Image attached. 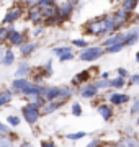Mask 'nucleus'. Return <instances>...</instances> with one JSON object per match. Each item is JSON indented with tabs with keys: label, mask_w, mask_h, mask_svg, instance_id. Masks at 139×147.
<instances>
[{
	"label": "nucleus",
	"mask_w": 139,
	"mask_h": 147,
	"mask_svg": "<svg viewBox=\"0 0 139 147\" xmlns=\"http://www.w3.org/2000/svg\"><path fill=\"white\" fill-rule=\"evenodd\" d=\"M22 111H23V118H25V121H26L28 124H34L39 119V116H41V113H39V105L34 100L31 103H26L22 108Z\"/></svg>",
	"instance_id": "obj_1"
},
{
	"label": "nucleus",
	"mask_w": 139,
	"mask_h": 147,
	"mask_svg": "<svg viewBox=\"0 0 139 147\" xmlns=\"http://www.w3.org/2000/svg\"><path fill=\"white\" fill-rule=\"evenodd\" d=\"M105 53V49L100 46H90V47H84L80 53V61H85V62H93L96 59H100Z\"/></svg>",
	"instance_id": "obj_2"
},
{
	"label": "nucleus",
	"mask_w": 139,
	"mask_h": 147,
	"mask_svg": "<svg viewBox=\"0 0 139 147\" xmlns=\"http://www.w3.org/2000/svg\"><path fill=\"white\" fill-rule=\"evenodd\" d=\"M85 28H87V33L93 34V36L105 34V20L103 18H95V20L88 21L85 25Z\"/></svg>",
	"instance_id": "obj_3"
},
{
	"label": "nucleus",
	"mask_w": 139,
	"mask_h": 147,
	"mask_svg": "<svg viewBox=\"0 0 139 147\" xmlns=\"http://www.w3.org/2000/svg\"><path fill=\"white\" fill-rule=\"evenodd\" d=\"M62 103H64V101H61V100L44 101V105L39 108V113H41V115H51V113H54V111H57L59 108L62 106Z\"/></svg>",
	"instance_id": "obj_4"
},
{
	"label": "nucleus",
	"mask_w": 139,
	"mask_h": 147,
	"mask_svg": "<svg viewBox=\"0 0 139 147\" xmlns=\"http://www.w3.org/2000/svg\"><path fill=\"white\" fill-rule=\"evenodd\" d=\"M22 15H23L22 8H11V10L8 11L5 16H3L2 23H3V25H7V23H8V25H11V23H15L16 20H20V18H22Z\"/></svg>",
	"instance_id": "obj_5"
},
{
	"label": "nucleus",
	"mask_w": 139,
	"mask_h": 147,
	"mask_svg": "<svg viewBox=\"0 0 139 147\" xmlns=\"http://www.w3.org/2000/svg\"><path fill=\"white\" fill-rule=\"evenodd\" d=\"M72 11H74V5H70L69 2H65V3H62L61 7H57V11H56V15H57L59 20L62 21V20H65V18H69Z\"/></svg>",
	"instance_id": "obj_6"
},
{
	"label": "nucleus",
	"mask_w": 139,
	"mask_h": 147,
	"mask_svg": "<svg viewBox=\"0 0 139 147\" xmlns=\"http://www.w3.org/2000/svg\"><path fill=\"white\" fill-rule=\"evenodd\" d=\"M96 92H98V88L95 87V84H85L84 82V85H82V88H80V96L82 98H93L96 95Z\"/></svg>",
	"instance_id": "obj_7"
},
{
	"label": "nucleus",
	"mask_w": 139,
	"mask_h": 147,
	"mask_svg": "<svg viewBox=\"0 0 139 147\" xmlns=\"http://www.w3.org/2000/svg\"><path fill=\"white\" fill-rule=\"evenodd\" d=\"M139 39V31H138V28H133L131 31L128 33H124L123 34V42H124V46H133V44H136Z\"/></svg>",
	"instance_id": "obj_8"
},
{
	"label": "nucleus",
	"mask_w": 139,
	"mask_h": 147,
	"mask_svg": "<svg viewBox=\"0 0 139 147\" xmlns=\"http://www.w3.org/2000/svg\"><path fill=\"white\" fill-rule=\"evenodd\" d=\"M57 93H59V87H43L41 96L44 98V101L57 100Z\"/></svg>",
	"instance_id": "obj_9"
},
{
	"label": "nucleus",
	"mask_w": 139,
	"mask_h": 147,
	"mask_svg": "<svg viewBox=\"0 0 139 147\" xmlns=\"http://www.w3.org/2000/svg\"><path fill=\"white\" fill-rule=\"evenodd\" d=\"M28 20L31 21V23H34V25H38L41 20H44L41 10H39L36 5H31V7H30V15H28Z\"/></svg>",
	"instance_id": "obj_10"
},
{
	"label": "nucleus",
	"mask_w": 139,
	"mask_h": 147,
	"mask_svg": "<svg viewBox=\"0 0 139 147\" xmlns=\"http://www.w3.org/2000/svg\"><path fill=\"white\" fill-rule=\"evenodd\" d=\"M7 39L10 41L11 46H20L22 42H25V34H23L22 31H15V30H13V31L8 34V38H7Z\"/></svg>",
	"instance_id": "obj_11"
},
{
	"label": "nucleus",
	"mask_w": 139,
	"mask_h": 147,
	"mask_svg": "<svg viewBox=\"0 0 139 147\" xmlns=\"http://www.w3.org/2000/svg\"><path fill=\"white\" fill-rule=\"evenodd\" d=\"M18 47H20V53H22L23 57H28L31 53H34V51H36L38 42H26V44H25V42H22Z\"/></svg>",
	"instance_id": "obj_12"
},
{
	"label": "nucleus",
	"mask_w": 139,
	"mask_h": 147,
	"mask_svg": "<svg viewBox=\"0 0 139 147\" xmlns=\"http://www.w3.org/2000/svg\"><path fill=\"white\" fill-rule=\"evenodd\" d=\"M129 101V95L126 93H113L110 95V103L111 105H123Z\"/></svg>",
	"instance_id": "obj_13"
},
{
	"label": "nucleus",
	"mask_w": 139,
	"mask_h": 147,
	"mask_svg": "<svg viewBox=\"0 0 139 147\" xmlns=\"http://www.w3.org/2000/svg\"><path fill=\"white\" fill-rule=\"evenodd\" d=\"M98 113L105 121H110L113 118V106L110 105H100L98 106Z\"/></svg>",
	"instance_id": "obj_14"
},
{
	"label": "nucleus",
	"mask_w": 139,
	"mask_h": 147,
	"mask_svg": "<svg viewBox=\"0 0 139 147\" xmlns=\"http://www.w3.org/2000/svg\"><path fill=\"white\" fill-rule=\"evenodd\" d=\"M28 85H31V84L25 77H16V80H13L11 87H13V92H22L23 88H26Z\"/></svg>",
	"instance_id": "obj_15"
},
{
	"label": "nucleus",
	"mask_w": 139,
	"mask_h": 147,
	"mask_svg": "<svg viewBox=\"0 0 139 147\" xmlns=\"http://www.w3.org/2000/svg\"><path fill=\"white\" fill-rule=\"evenodd\" d=\"M72 95H74V90L70 88V87H61L59 93H57V100L65 101V100H69V98H72Z\"/></svg>",
	"instance_id": "obj_16"
},
{
	"label": "nucleus",
	"mask_w": 139,
	"mask_h": 147,
	"mask_svg": "<svg viewBox=\"0 0 139 147\" xmlns=\"http://www.w3.org/2000/svg\"><path fill=\"white\" fill-rule=\"evenodd\" d=\"M28 74H30V64L26 62V61H23L20 65H18V70L15 72L16 77H26Z\"/></svg>",
	"instance_id": "obj_17"
},
{
	"label": "nucleus",
	"mask_w": 139,
	"mask_h": 147,
	"mask_svg": "<svg viewBox=\"0 0 139 147\" xmlns=\"http://www.w3.org/2000/svg\"><path fill=\"white\" fill-rule=\"evenodd\" d=\"M0 62L3 64V65H11V64L15 62V54H13V51L8 49V51L5 53V56L0 59Z\"/></svg>",
	"instance_id": "obj_18"
},
{
	"label": "nucleus",
	"mask_w": 139,
	"mask_h": 147,
	"mask_svg": "<svg viewBox=\"0 0 139 147\" xmlns=\"http://www.w3.org/2000/svg\"><path fill=\"white\" fill-rule=\"evenodd\" d=\"M11 96H13V93H11L10 90H3V92H0V106L7 105V103H10L11 101Z\"/></svg>",
	"instance_id": "obj_19"
},
{
	"label": "nucleus",
	"mask_w": 139,
	"mask_h": 147,
	"mask_svg": "<svg viewBox=\"0 0 139 147\" xmlns=\"http://www.w3.org/2000/svg\"><path fill=\"white\" fill-rule=\"evenodd\" d=\"M88 77H90V74H88V70H82L80 74H77L75 75V79L72 80V84H84V82H87L88 80Z\"/></svg>",
	"instance_id": "obj_20"
},
{
	"label": "nucleus",
	"mask_w": 139,
	"mask_h": 147,
	"mask_svg": "<svg viewBox=\"0 0 139 147\" xmlns=\"http://www.w3.org/2000/svg\"><path fill=\"white\" fill-rule=\"evenodd\" d=\"M123 41V34H110V38H108L107 41L103 42V46H111V44H115V42H121Z\"/></svg>",
	"instance_id": "obj_21"
},
{
	"label": "nucleus",
	"mask_w": 139,
	"mask_h": 147,
	"mask_svg": "<svg viewBox=\"0 0 139 147\" xmlns=\"http://www.w3.org/2000/svg\"><path fill=\"white\" fill-rule=\"evenodd\" d=\"M123 47H124V42L121 41V42H115V44H111V46H105V51L113 54V53H119Z\"/></svg>",
	"instance_id": "obj_22"
},
{
	"label": "nucleus",
	"mask_w": 139,
	"mask_h": 147,
	"mask_svg": "<svg viewBox=\"0 0 139 147\" xmlns=\"http://www.w3.org/2000/svg\"><path fill=\"white\" fill-rule=\"evenodd\" d=\"M124 84H126L124 77H119V75H118L116 79L110 80V87H115V88H121V87H124Z\"/></svg>",
	"instance_id": "obj_23"
},
{
	"label": "nucleus",
	"mask_w": 139,
	"mask_h": 147,
	"mask_svg": "<svg viewBox=\"0 0 139 147\" xmlns=\"http://www.w3.org/2000/svg\"><path fill=\"white\" fill-rule=\"evenodd\" d=\"M15 28H5V26H0V42L7 41V38H8V34H10L11 31H13Z\"/></svg>",
	"instance_id": "obj_24"
},
{
	"label": "nucleus",
	"mask_w": 139,
	"mask_h": 147,
	"mask_svg": "<svg viewBox=\"0 0 139 147\" xmlns=\"http://www.w3.org/2000/svg\"><path fill=\"white\" fill-rule=\"evenodd\" d=\"M138 5V0H123V10L126 11H133Z\"/></svg>",
	"instance_id": "obj_25"
},
{
	"label": "nucleus",
	"mask_w": 139,
	"mask_h": 147,
	"mask_svg": "<svg viewBox=\"0 0 139 147\" xmlns=\"http://www.w3.org/2000/svg\"><path fill=\"white\" fill-rule=\"evenodd\" d=\"M7 123H8V126L11 127H16L22 121H20V118L18 116H7Z\"/></svg>",
	"instance_id": "obj_26"
},
{
	"label": "nucleus",
	"mask_w": 139,
	"mask_h": 147,
	"mask_svg": "<svg viewBox=\"0 0 139 147\" xmlns=\"http://www.w3.org/2000/svg\"><path fill=\"white\" fill-rule=\"evenodd\" d=\"M67 139L69 141H79V139H82V137H85V132H70V134H67Z\"/></svg>",
	"instance_id": "obj_27"
},
{
	"label": "nucleus",
	"mask_w": 139,
	"mask_h": 147,
	"mask_svg": "<svg viewBox=\"0 0 139 147\" xmlns=\"http://www.w3.org/2000/svg\"><path fill=\"white\" fill-rule=\"evenodd\" d=\"M70 59H74V53H72V51L64 53V54H59V61H61V62H67Z\"/></svg>",
	"instance_id": "obj_28"
},
{
	"label": "nucleus",
	"mask_w": 139,
	"mask_h": 147,
	"mask_svg": "<svg viewBox=\"0 0 139 147\" xmlns=\"http://www.w3.org/2000/svg\"><path fill=\"white\" fill-rule=\"evenodd\" d=\"M95 87L96 88H108V87H110V80L108 79H100L95 84Z\"/></svg>",
	"instance_id": "obj_29"
},
{
	"label": "nucleus",
	"mask_w": 139,
	"mask_h": 147,
	"mask_svg": "<svg viewBox=\"0 0 139 147\" xmlns=\"http://www.w3.org/2000/svg\"><path fill=\"white\" fill-rule=\"evenodd\" d=\"M69 51H72V49H70V46H64V47H54L53 49V53L54 54H64V53H69Z\"/></svg>",
	"instance_id": "obj_30"
},
{
	"label": "nucleus",
	"mask_w": 139,
	"mask_h": 147,
	"mask_svg": "<svg viewBox=\"0 0 139 147\" xmlns=\"http://www.w3.org/2000/svg\"><path fill=\"white\" fill-rule=\"evenodd\" d=\"M119 144H121V146H138V141H136V139H131V137H126V139L121 141Z\"/></svg>",
	"instance_id": "obj_31"
},
{
	"label": "nucleus",
	"mask_w": 139,
	"mask_h": 147,
	"mask_svg": "<svg viewBox=\"0 0 139 147\" xmlns=\"http://www.w3.org/2000/svg\"><path fill=\"white\" fill-rule=\"evenodd\" d=\"M44 77H49V75H53V61H49L48 65L44 67V74H43Z\"/></svg>",
	"instance_id": "obj_32"
},
{
	"label": "nucleus",
	"mask_w": 139,
	"mask_h": 147,
	"mask_svg": "<svg viewBox=\"0 0 139 147\" xmlns=\"http://www.w3.org/2000/svg\"><path fill=\"white\" fill-rule=\"evenodd\" d=\"M72 115L74 116H80L82 115V108H80L79 103H74V105H72Z\"/></svg>",
	"instance_id": "obj_33"
},
{
	"label": "nucleus",
	"mask_w": 139,
	"mask_h": 147,
	"mask_svg": "<svg viewBox=\"0 0 139 147\" xmlns=\"http://www.w3.org/2000/svg\"><path fill=\"white\" fill-rule=\"evenodd\" d=\"M72 44H74V46H79V47H82V49H84L85 46H88L85 39H74V41H72Z\"/></svg>",
	"instance_id": "obj_34"
},
{
	"label": "nucleus",
	"mask_w": 139,
	"mask_h": 147,
	"mask_svg": "<svg viewBox=\"0 0 139 147\" xmlns=\"http://www.w3.org/2000/svg\"><path fill=\"white\" fill-rule=\"evenodd\" d=\"M138 82H139V74H133V75L129 77V85H138Z\"/></svg>",
	"instance_id": "obj_35"
},
{
	"label": "nucleus",
	"mask_w": 139,
	"mask_h": 147,
	"mask_svg": "<svg viewBox=\"0 0 139 147\" xmlns=\"http://www.w3.org/2000/svg\"><path fill=\"white\" fill-rule=\"evenodd\" d=\"M138 111H139V100H134L133 106H131V115H138Z\"/></svg>",
	"instance_id": "obj_36"
},
{
	"label": "nucleus",
	"mask_w": 139,
	"mask_h": 147,
	"mask_svg": "<svg viewBox=\"0 0 139 147\" xmlns=\"http://www.w3.org/2000/svg\"><path fill=\"white\" fill-rule=\"evenodd\" d=\"M8 131H10V126H8V124H3V123H0V134H7Z\"/></svg>",
	"instance_id": "obj_37"
},
{
	"label": "nucleus",
	"mask_w": 139,
	"mask_h": 147,
	"mask_svg": "<svg viewBox=\"0 0 139 147\" xmlns=\"http://www.w3.org/2000/svg\"><path fill=\"white\" fill-rule=\"evenodd\" d=\"M116 72H118V75H119V77H128V75H129L128 70H126L124 67H119V69L116 70Z\"/></svg>",
	"instance_id": "obj_38"
},
{
	"label": "nucleus",
	"mask_w": 139,
	"mask_h": 147,
	"mask_svg": "<svg viewBox=\"0 0 139 147\" xmlns=\"http://www.w3.org/2000/svg\"><path fill=\"white\" fill-rule=\"evenodd\" d=\"M0 146H11V141L8 137H0Z\"/></svg>",
	"instance_id": "obj_39"
},
{
	"label": "nucleus",
	"mask_w": 139,
	"mask_h": 147,
	"mask_svg": "<svg viewBox=\"0 0 139 147\" xmlns=\"http://www.w3.org/2000/svg\"><path fill=\"white\" fill-rule=\"evenodd\" d=\"M41 33H43V26H38L36 30H34V31H33V34H34V36H39V34H41Z\"/></svg>",
	"instance_id": "obj_40"
},
{
	"label": "nucleus",
	"mask_w": 139,
	"mask_h": 147,
	"mask_svg": "<svg viewBox=\"0 0 139 147\" xmlns=\"http://www.w3.org/2000/svg\"><path fill=\"white\" fill-rule=\"evenodd\" d=\"M36 2H38V0H25V3H26V5H30V7L36 5Z\"/></svg>",
	"instance_id": "obj_41"
},
{
	"label": "nucleus",
	"mask_w": 139,
	"mask_h": 147,
	"mask_svg": "<svg viewBox=\"0 0 139 147\" xmlns=\"http://www.w3.org/2000/svg\"><path fill=\"white\" fill-rule=\"evenodd\" d=\"M98 144H100V141H92L90 142V146H98Z\"/></svg>",
	"instance_id": "obj_42"
},
{
	"label": "nucleus",
	"mask_w": 139,
	"mask_h": 147,
	"mask_svg": "<svg viewBox=\"0 0 139 147\" xmlns=\"http://www.w3.org/2000/svg\"><path fill=\"white\" fill-rule=\"evenodd\" d=\"M67 2H69L70 5H75V3H77V0H67Z\"/></svg>",
	"instance_id": "obj_43"
},
{
	"label": "nucleus",
	"mask_w": 139,
	"mask_h": 147,
	"mask_svg": "<svg viewBox=\"0 0 139 147\" xmlns=\"http://www.w3.org/2000/svg\"><path fill=\"white\" fill-rule=\"evenodd\" d=\"M0 59H2V47H0Z\"/></svg>",
	"instance_id": "obj_44"
},
{
	"label": "nucleus",
	"mask_w": 139,
	"mask_h": 147,
	"mask_svg": "<svg viewBox=\"0 0 139 147\" xmlns=\"http://www.w3.org/2000/svg\"><path fill=\"white\" fill-rule=\"evenodd\" d=\"M0 2H2V0H0Z\"/></svg>",
	"instance_id": "obj_45"
}]
</instances>
